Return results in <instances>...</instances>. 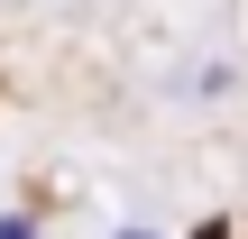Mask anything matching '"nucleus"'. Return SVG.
I'll list each match as a JSON object with an SVG mask.
<instances>
[{
    "mask_svg": "<svg viewBox=\"0 0 248 239\" xmlns=\"http://www.w3.org/2000/svg\"><path fill=\"white\" fill-rule=\"evenodd\" d=\"M120 239H147V230H120Z\"/></svg>",
    "mask_w": 248,
    "mask_h": 239,
    "instance_id": "nucleus-3",
    "label": "nucleus"
},
{
    "mask_svg": "<svg viewBox=\"0 0 248 239\" xmlns=\"http://www.w3.org/2000/svg\"><path fill=\"white\" fill-rule=\"evenodd\" d=\"M202 239H230V230H202Z\"/></svg>",
    "mask_w": 248,
    "mask_h": 239,
    "instance_id": "nucleus-2",
    "label": "nucleus"
},
{
    "mask_svg": "<svg viewBox=\"0 0 248 239\" xmlns=\"http://www.w3.org/2000/svg\"><path fill=\"white\" fill-rule=\"evenodd\" d=\"M0 239H37V221L28 212H0Z\"/></svg>",
    "mask_w": 248,
    "mask_h": 239,
    "instance_id": "nucleus-1",
    "label": "nucleus"
}]
</instances>
